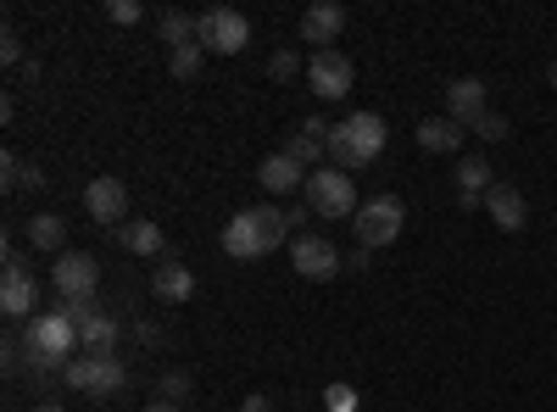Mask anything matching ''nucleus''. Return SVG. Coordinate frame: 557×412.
Wrapping results in <instances>:
<instances>
[{"label": "nucleus", "mask_w": 557, "mask_h": 412, "mask_svg": "<svg viewBox=\"0 0 557 412\" xmlns=\"http://www.w3.org/2000/svg\"><path fill=\"white\" fill-rule=\"evenodd\" d=\"M285 240H290V212H278V207H246L223 223V251L235 262H257Z\"/></svg>", "instance_id": "1"}, {"label": "nucleus", "mask_w": 557, "mask_h": 412, "mask_svg": "<svg viewBox=\"0 0 557 412\" xmlns=\"http://www.w3.org/2000/svg\"><path fill=\"white\" fill-rule=\"evenodd\" d=\"M385 140H391V134H385V117H380V112H351L346 123L330 128V167L357 173V167H368V162H380Z\"/></svg>", "instance_id": "2"}, {"label": "nucleus", "mask_w": 557, "mask_h": 412, "mask_svg": "<svg viewBox=\"0 0 557 412\" xmlns=\"http://www.w3.org/2000/svg\"><path fill=\"white\" fill-rule=\"evenodd\" d=\"M62 385H67V390H84V396H96V401H107V396L128 390V362H123L117 351H112V357L78 351L67 369H62Z\"/></svg>", "instance_id": "3"}, {"label": "nucleus", "mask_w": 557, "mask_h": 412, "mask_svg": "<svg viewBox=\"0 0 557 412\" xmlns=\"http://www.w3.org/2000/svg\"><path fill=\"white\" fill-rule=\"evenodd\" d=\"M307 207L318 212V217H357V178L351 173H341V167H318V173H307Z\"/></svg>", "instance_id": "4"}, {"label": "nucleus", "mask_w": 557, "mask_h": 412, "mask_svg": "<svg viewBox=\"0 0 557 412\" xmlns=\"http://www.w3.org/2000/svg\"><path fill=\"white\" fill-rule=\"evenodd\" d=\"M196 45H201V51H218V57H240L246 45H251V23H246V12H235V7H212V12H201V17H196Z\"/></svg>", "instance_id": "5"}, {"label": "nucleus", "mask_w": 557, "mask_h": 412, "mask_svg": "<svg viewBox=\"0 0 557 412\" xmlns=\"http://www.w3.org/2000/svg\"><path fill=\"white\" fill-rule=\"evenodd\" d=\"M0 312L23 324V317H39V285L28 273V257L17 246H7V267H0Z\"/></svg>", "instance_id": "6"}, {"label": "nucleus", "mask_w": 557, "mask_h": 412, "mask_svg": "<svg viewBox=\"0 0 557 412\" xmlns=\"http://www.w3.org/2000/svg\"><path fill=\"white\" fill-rule=\"evenodd\" d=\"M401 223H407V207H401L396 196H374V201H362V207H357L351 235H357V246L380 251V246H391V240L401 235Z\"/></svg>", "instance_id": "7"}, {"label": "nucleus", "mask_w": 557, "mask_h": 412, "mask_svg": "<svg viewBox=\"0 0 557 412\" xmlns=\"http://www.w3.org/2000/svg\"><path fill=\"white\" fill-rule=\"evenodd\" d=\"M307 84H312V96L318 101H346L351 96V84H357V67L346 51H312L307 62Z\"/></svg>", "instance_id": "8"}, {"label": "nucleus", "mask_w": 557, "mask_h": 412, "mask_svg": "<svg viewBox=\"0 0 557 412\" xmlns=\"http://www.w3.org/2000/svg\"><path fill=\"white\" fill-rule=\"evenodd\" d=\"M51 285H57L62 301H89L101 290V262L89 251H62L57 267H51Z\"/></svg>", "instance_id": "9"}, {"label": "nucleus", "mask_w": 557, "mask_h": 412, "mask_svg": "<svg viewBox=\"0 0 557 412\" xmlns=\"http://www.w3.org/2000/svg\"><path fill=\"white\" fill-rule=\"evenodd\" d=\"M290 262H296L301 279H312V285H330L335 273L346 267V257L335 251V240H323V235H296L290 240Z\"/></svg>", "instance_id": "10"}, {"label": "nucleus", "mask_w": 557, "mask_h": 412, "mask_svg": "<svg viewBox=\"0 0 557 412\" xmlns=\"http://www.w3.org/2000/svg\"><path fill=\"white\" fill-rule=\"evenodd\" d=\"M84 212L89 223H101V228H123L128 223V185L123 178H89V190H84Z\"/></svg>", "instance_id": "11"}, {"label": "nucleus", "mask_w": 557, "mask_h": 412, "mask_svg": "<svg viewBox=\"0 0 557 412\" xmlns=\"http://www.w3.org/2000/svg\"><path fill=\"white\" fill-rule=\"evenodd\" d=\"M341 34H346V7H335V0H312L301 12V45H312V51H335Z\"/></svg>", "instance_id": "12"}, {"label": "nucleus", "mask_w": 557, "mask_h": 412, "mask_svg": "<svg viewBox=\"0 0 557 412\" xmlns=\"http://www.w3.org/2000/svg\"><path fill=\"white\" fill-rule=\"evenodd\" d=\"M485 212H491V223L502 228V235H519L524 217H530V201H524L519 185H491L485 190Z\"/></svg>", "instance_id": "13"}, {"label": "nucleus", "mask_w": 557, "mask_h": 412, "mask_svg": "<svg viewBox=\"0 0 557 412\" xmlns=\"http://www.w3.org/2000/svg\"><path fill=\"white\" fill-rule=\"evenodd\" d=\"M485 112H491V107H485V84H480V78H451V84H446V117H451V123L474 128Z\"/></svg>", "instance_id": "14"}, {"label": "nucleus", "mask_w": 557, "mask_h": 412, "mask_svg": "<svg viewBox=\"0 0 557 412\" xmlns=\"http://www.w3.org/2000/svg\"><path fill=\"white\" fill-rule=\"evenodd\" d=\"M257 185H262L268 196H296V190H307V167L290 162L285 151H273V157L257 167Z\"/></svg>", "instance_id": "15"}, {"label": "nucleus", "mask_w": 557, "mask_h": 412, "mask_svg": "<svg viewBox=\"0 0 557 412\" xmlns=\"http://www.w3.org/2000/svg\"><path fill=\"white\" fill-rule=\"evenodd\" d=\"M151 290H157V301H168V307H178V301H190L196 296V273L184 267V262H157L151 267Z\"/></svg>", "instance_id": "16"}, {"label": "nucleus", "mask_w": 557, "mask_h": 412, "mask_svg": "<svg viewBox=\"0 0 557 412\" xmlns=\"http://www.w3.org/2000/svg\"><path fill=\"white\" fill-rule=\"evenodd\" d=\"M330 128L335 123H323V117H307L296 134H290V146H285V157L290 162H301V167H312L318 157H330Z\"/></svg>", "instance_id": "17"}, {"label": "nucleus", "mask_w": 557, "mask_h": 412, "mask_svg": "<svg viewBox=\"0 0 557 412\" xmlns=\"http://www.w3.org/2000/svg\"><path fill=\"white\" fill-rule=\"evenodd\" d=\"M462 140H469V128L451 123V117H424L418 123V151H430V157H451V151H462Z\"/></svg>", "instance_id": "18"}, {"label": "nucleus", "mask_w": 557, "mask_h": 412, "mask_svg": "<svg viewBox=\"0 0 557 412\" xmlns=\"http://www.w3.org/2000/svg\"><path fill=\"white\" fill-rule=\"evenodd\" d=\"M117 240H123V251H134V257H157V251H162V223L128 217V223L117 228Z\"/></svg>", "instance_id": "19"}, {"label": "nucleus", "mask_w": 557, "mask_h": 412, "mask_svg": "<svg viewBox=\"0 0 557 412\" xmlns=\"http://www.w3.org/2000/svg\"><path fill=\"white\" fill-rule=\"evenodd\" d=\"M28 246H34V251H51V257H62V251H67V223H62L57 212H39V217H28Z\"/></svg>", "instance_id": "20"}, {"label": "nucleus", "mask_w": 557, "mask_h": 412, "mask_svg": "<svg viewBox=\"0 0 557 412\" xmlns=\"http://www.w3.org/2000/svg\"><path fill=\"white\" fill-rule=\"evenodd\" d=\"M491 185H496V173H491L485 157H462L457 162V196H485Z\"/></svg>", "instance_id": "21"}, {"label": "nucleus", "mask_w": 557, "mask_h": 412, "mask_svg": "<svg viewBox=\"0 0 557 412\" xmlns=\"http://www.w3.org/2000/svg\"><path fill=\"white\" fill-rule=\"evenodd\" d=\"M157 34H162L168 51H178V45H196V17H190V12H162V17H157Z\"/></svg>", "instance_id": "22"}, {"label": "nucleus", "mask_w": 557, "mask_h": 412, "mask_svg": "<svg viewBox=\"0 0 557 412\" xmlns=\"http://www.w3.org/2000/svg\"><path fill=\"white\" fill-rule=\"evenodd\" d=\"M190 390H196V379L184 374V369H162V379H157V401L184 407V401H190Z\"/></svg>", "instance_id": "23"}, {"label": "nucleus", "mask_w": 557, "mask_h": 412, "mask_svg": "<svg viewBox=\"0 0 557 412\" xmlns=\"http://www.w3.org/2000/svg\"><path fill=\"white\" fill-rule=\"evenodd\" d=\"M201 62H207L201 45H178V51H168V73H173V78H196Z\"/></svg>", "instance_id": "24"}, {"label": "nucleus", "mask_w": 557, "mask_h": 412, "mask_svg": "<svg viewBox=\"0 0 557 412\" xmlns=\"http://www.w3.org/2000/svg\"><path fill=\"white\" fill-rule=\"evenodd\" d=\"M296 73H301V57H296V51H273V57H268V78L285 84V78H296Z\"/></svg>", "instance_id": "25"}, {"label": "nucleus", "mask_w": 557, "mask_h": 412, "mask_svg": "<svg viewBox=\"0 0 557 412\" xmlns=\"http://www.w3.org/2000/svg\"><path fill=\"white\" fill-rule=\"evenodd\" d=\"M469 134H480L485 146H496V140H507V117H502V112H485V117H480Z\"/></svg>", "instance_id": "26"}, {"label": "nucleus", "mask_w": 557, "mask_h": 412, "mask_svg": "<svg viewBox=\"0 0 557 412\" xmlns=\"http://www.w3.org/2000/svg\"><path fill=\"white\" fill-rule=\"evenodd\" d=\"M107 17L128 28V23H139V17H146V7H139V0H107Z\"/></svg>", "instance_id": "27"}, {"label": "nucleus", "mask_w": 557, "mask_h": 412, "mask_svg": "<svg viewBox=\"0 0 557 412\" xmlns=\"http://www.w3.org/2000/svg\"><path fill=\"white\" fill-rule=\"evenodd\" d=\"M323 407H330V412H357V390L351 385H330V390H323Z\"/></svg>", "instance_id": "28"}, {"label": "nucleus", "mask_w": 557, "mask_h": 412, "mask_svg": "<svg viewBox=\"0 0 557 412\" xmlns=\"http://www.w3.org/2000/svg\"><path fill=\"white\" fill-rule=\"evenodd\" d=\"M0 62H7V67H23L28 57H23V39L7 28V34H0Z\"/></svg>", "instance_id": "29"}, {"label": "nucleus", "mask_w": 557, "mask_h": 412, "mask_svg": "<svg viewBox=\"0 0 557 412\" xmlns=\"http://www.w3.org/2000/svg\"><path fill=\"white\" fill-rule=\"evenodd\" d=\"M23 167H28V162H23L17 151L0 157V173H7V190H23Z\"/></svg>", "instance_id": "30"}, {"label": "nucleus", "mask_w": 557, "mask_h": 412, "mask_svg": "<svg viewBox=\"0 0 557 412\" xmlns=\"http://www.w3.org/2000/svg\"><path fill=\"white\" fill-rule=\"evenodd\" d=\"M134 340H139V346H162V329H157V324H134Z\"/></svg>", "instance_id": "31"}, {"label": "nucleus", "mask_w": 557, "mask_h": 412, "mask_svg": "<svg viewBox=\"0 0 557 412\" xmlns=\"http://www.w3.org/2000/svg\"><path fill=\"white\" fill-rule=\"evenodd\" d=\"M45 185H51V178H45V173L28 162V167H23V190H45Z\"/></svg>", "instance_id": "32"}, {"label": "nucleus", "mask_w": 557, "mask_h": 412, "mask_svg": "<svg viewBox=\"0 0 557 412\" xmlns=\"http://www.w3.org/2000/svg\"><path fill=\"white\" fill-rule=\"evenodd\" d=\"M240 412H278V407H273V396H246Z\"/></svg>", "instance_id": "33"}, {"label": "nucleus", "mask_w": 557, "mask_h": 412, "mask_svg": "<svg viewBox=\"0 0 557 412\" xmlns=\"http://www.w3.org/2000/svg\"><path fill=\"white\" fill-rule=\"evenodd\" d=\"M362 267H368V246H357V251L346 257V273H362Z\"/></svg>", "instance_id": "34"}, {"label": "nucleus", "mask_w": 557, "mask_h": 412, "mask_svg": "<svg viewBox=\"0 0 557 412\" xmlns=\"http://www.w3.org/2000/svg\"><path fill=\"white\" fill-rule=\"evenodd\" d=\"M28 412H67V407H62V401H34Z\"/></svg>", "instance_id": "35"}, {"label": "nucleus", "mask_w": 557, "mask_h": 412, "mask_svg": "<svg viewBox=\"0 0 557 412\" xmlns=\"http://www.w3.org/2000/svg\"><path fill=\"white\" fill-rule=\"evenodd\" d=\"M139 412H178V407H173V401H146Z\"/></svg>", "instance_id": "36"}, {"label": "nucleus", "mask_w": 557, "mask_h": 412, "mask_svg": "<svg viewBox=\"0 0 557 412\" xmlns=\"http://www.w3.org/2000/svg\"><path fill=\"white\" fill-rule=\"evenodd\" d=\"M546 78H552V89H557V57H552V67H546Z\"/></svg>", "instance_id": "37"}]
</instances>
